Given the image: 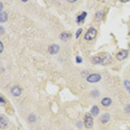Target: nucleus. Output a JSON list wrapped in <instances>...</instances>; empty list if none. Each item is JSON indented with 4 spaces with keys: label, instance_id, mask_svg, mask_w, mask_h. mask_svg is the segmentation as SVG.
Masks as SVG:
<instances>
[{
    "label": "nucleus",
    "instance_id": "nucleus-6",
    "mask_svg": "<svg viewBox=\"0 0 130 130\" xmlns=\"http://www.w3.org/2000/svg\"><path fill=\"white\" fill-rule=\"evenodd\" d=\"M59 46L57 44H52L48 48V51L49 53L51 54V55H55L56 53H57L59 51Z\"/></svg>",
    "mask_w": 130,
    "mask_h": 130
},
{
    "label": "nucleus",
    "instance_id": "nucleus-3",
    "mask_svg": "<svg viewBox=\"0 0 130 130\" xmlns=\"http://www.w3.org/2000/svg\"><path fill=\"white\" fill-rule=\"evenodd\" d=\"M84 124L87 129H91L93 126V118L90 113L87 112L85 115Z\"/></svg>",
    "mask_w": 130,
    "mask_h": 130
},
{
    "label": "nucleus",
    "instance_id": "nucleus-24",
    "mask_svg": "<svg viewBox=\"0 0 130 130\" xmlns=\"http://www.w3.org/2000/svg\"><path fill=\"white\" fill-rule=\"evenodd\" d=\"M3 102H5V101L3 100V98L1 97V104H3Z\"/></svg>",
    "mask_w": 130,
    "mask_h": 130
},
{
    "label": "nucleus",
    "instance_id": "nucleus-22",
    "mask_svg": "<svg viewBox=\"0 0 130 130\" xmlns=\"http://www.w3.org/2000/svg\"><path fill=\"white\" fill-rule=\"evenodd\" d=\"M120 1H121L122 3H127L130 1V0H119Z\"/></svg>",
    "mask_w": 130,
    "mask_h": 130
},
{
    "label": "nucleus",
    "instance_id": "nucleus-25",
    "mask_svg": "<svg viewBox=\"0 0 130 130\" xmlns=\"http://www.w3.org/2000/svg\"><path fill=\"white\" fill-rule=\"evenodd\" d=\"M21 1H22V2L25 3V2H27V1H28V0H21Z\"/></svg>",
    "mask_w": 130,
    "mask_h": 130
},
{
    "label": "nucleus",
    "instance_id": "nucleus-26",
    "mask_svg": "<svg viewBox=\"0 0 130 130\" xmlns=\"http://www.w3.org/2000/svg\"><path fill=\"white\" fill-rule=\"evenodd\" d=\"M98 1H99V0H98Z\"/></svg>",
    "mask_w": 130,
    "mask_h": 130
},
{
    "label": "nucleus",
    "instance_id": "nucleus-23",
    "mask_svg": "<svg viewBox=\"0 0 130 130\" xmlns=\"http://www.w3.org/2000/svg\"><path fill=\"white\" fill-rule=\"evenodd\" d=\"M0 11H1V12H2V9H3V3H0Z\"/></svg>",
    "mask_w": 130,
    "mask_h": 130
},
{
    "label": "nucleus",
    "instance_id": "nucleus-20",
    "mask_svg": "<svg viewBox=\"0 0 130 130\" xmlns=\"http://www.w3.org/2000/svg\"><path fill=\"white\" fill-rule=\"evenodd\" d=\"M0 46H1V49H0V53H2L3 50V45L2 42H0Z\"/></svg>",
    "mask_w": 130,
    "mask_h": 130
},
{
    "label": "nucleus",
    "instance_id": "nucleus-15",
    "mask_svg": "<svg viewBox=\"0 0 130 130\" xmlns=\"http://www.w3.org/2000/svg\"><path fill=\"white\" fill-rule=\"evenodd\" d=\"M103 16H104V14L102 13L101 12H97L96 16H95V21L96 22H99L102 20Z\"/></svg>",
    "mask_w": 130,
    "mask_h": 130
},
{
    "label": "nucleus",
    "instance_id": "nucleus-19",
    "mask_svg": "<svg viewBox=\"0 0 130 130\" xmlns=\"http://www.w3.org/2000/svg\"><path fill=\"white\" fill-rule=\"evenodd\" d=\"M76 62H77V63H81L82 62V58L81 57H76Z\"/></svg>",
    "mask_w": 130,
    "mask_h": 130
},
{
    "label": "nucleus",
    "instance_id": "nucleus-4",
    "mask_svg": "<svg viewBox=\"0 0 130 130\" xmlns=\"http://www.w3.org/2000/svg\"><path fill=\"white\" fill-rule=\"evenodd\" d=\"M101 79V75L98 74H90L87 77V81L91 83H95L99 82Z\"/></svg>",
    "mask_w": 130,
    "mask_h": 130
},
{
    "label": "nucleus",
    "instance_id": "nucleus-16",
    "mask_svg": "<svg viewBox=\"0 0 130 130\" xmlns=\"http://www.w3.org/2000/svg\"><path fill=\"white\" fill-rule=\"evenodd\" d=\"M124 83V86L128 90V93L130 94V81H129L128 80H125Z\"/></svg>",
    "mask_w": 130,
    "mask_h": 130
},
{
    "label": "nucleus",
    "instance_id": "nucleus-14",
    "mask_svg": "<svg viewBox=\"0 0 130 130\" xmlns=\"http://www.w3.org/2000/svg\"><path fill=\"white\" fill-rule=\"evenodd\" d=\"M8 18V15L5 12H1L0 13V22H6Z\"/></svg>",
    "mask_w": 130,
    "mask_h": 130
},
{
    "label": "nucleus",
    "instance_id": "nucleus-17",
    "mask_svg": "<svg viewBox=\"0 0 130 130\" xmlns=\"http://www.w3.org/2000/svg\"><path fill=\"white\" fill-rule=\"evenodd\" d=\"M35 119H36V117L35 115H31L29 116V122H34L35 121Z\"/></svg>",
    "mask_w": 130,
    "mask_h": 130
},
{
    "label": "nucleus",
    "instance_id": "nucleus-18",
    "mask_svg": "<svg viewBox=\"0 0 130 130\" xmlns=\"http://www.w3.org/2000/svg\"><path fill=\"white\" fill-rule=\"evenodd\" d=\"M82 33V29L81 28H80V29H78L77 31H76V34H75V38H79V37L80 36V35Z\"/></svg>",
    "mask_w": 130,
    "mask_h": 130
},
{
    "label": "nucleus",
    "instance_id": "nucleus-10",
    "mask_svg": "<svg viewBox=\"0 0 130 130\" xmlns=\"http://www.w3.org/2000/svg\"><path fill=\"white\" fill-rule=\"evenodd\" d=\"M112 103V100L109 98H105L101 101V105L104 107H108Z\"/></svg>",
    "mask_w": 130,
    "mask_h": 130
},
{
    "label": "nucleus",
    "instance_id": "nucleus-21",
    "mask_svg": "<svg viewBox=\"0 0 130 130\" xmlns=\"http://www.w3.org/2000/svg\"><path fill=\"white\" fill-rule=\"evenodd\" d=\"M69 3H75L77 0H66Z\"/></svg>",
    "mask_w": 130,
    "mask_h": 130
},
{
    "label": "nucleus",
    "instance_id": "nucleus-9",
    "mask_svg": "<svg viewBox=\"0 0 130 130\" xmlns=\"http://www.w3.org/2000/svg\"><path fill=\"white\" fill-rule=\"evenodd\" d=\"M71 38V35L68 32H63L60 35V38L61 40L63 41H67Z\"/></svg>",
    "mask_w": 130,
    "mask_h": 130
},
{
    "label": "nucleus",
    "instance_id": "nucleus-12",
    "mask_svg": "<svg viewBox=\"0 0 130 130\" xmlns=\"http://www.w3.org/2000/svg\"><path fill=\"white\" fill-rule=\"evenodd\" d=\"M99 109L98 108V107L96 105L93 106L92 109H91V110H90V112H91V115L93 117H96V116H97L98 115V113H99Z\"/></svg>",
    "mask_w": 130,
    "mask_h": 130
},
{
    "label": "nucleus",
    "instance_id": "nucleus-7",
    "mask_svg": "<svg viewBox=\"0 0 130 130\" xmlns=\"http://www.w3.org/2000/svg\"><path fill=\"white\" fill-rule=\"evenodd\" d=\"M11 93L14 96H19L22 94V89L19 86H14L11 89Z\"/></svg>",
    "mask_w": 130,
    "mask_h": 130
},
{
    "label": "nucleus",
    "instance_id": "nucleus-11",
    "mask_svg": "<svg viewBox=\"0 0 130 130\" xmlns=\"http://www.w3.org/2000/svg\"><path fill=\"white\" fill-rule=\"evenodd\" d=\"M110 119V115L108 113H105L104 115L101 116V122L102 124H106L108 122L109 120Z\"/></svg>",
    "mask_w": 130,
    "mask_h": 130
},
{
    "label": "nucleus",
    "instance_id": "nucleus-2",
    "mask_svg": "<svg viewBox=\"0 0 130 130\" xmlns=\"http://www.w3.org/2000/svg\"><path fill=\"white\" fill-rule=\"evenodd\" d=\"M97 35V31L93 28V27H90V29H88V31H87V33L85 35L84 38L86 40H93L95 37H96Z\"/></svg>",
    "mask_w": 130,
    "mask_h": 130
},
{
    "label": "nucleus",
    "instance_id": "nucleus-8",
    "mask_svg": "<svg viewBox=\"0 0 130 130\" xmlns=\"http://www.w3.org/2000/svg\"><path fill=\"white\" fill-rule=\"evenodd\" d=\"M8 125V120L3 116V115H0V126L2 129H4Z\"/></svg>",
    "mask_w": 130,
    "mask_h": 130
},
{
    "label": "nucleus",
    "instance_id": "nucleus-1",
    "mask_svg": "<svg viewBox=\"0 0 130 130\" xmlns=\"http://www.w3.org/2000/svg\"><path fill=\"white\" fill-rule=\"evenodd\" d=\"M92 61L94 64H100L102 65H107L112 61V57L109 53H103L102 55L96 56L93 58Z\"/></svg>",
    "mask_w": 130,
    "mask_h": 130
},
{
    "label": "nucleus",
    "instance_id": "nucleus-5",
    "mask_svg": "<svg viewBox=\"0 0 130 130\" xmlns=\"http://www.w3.org/2000/svg\"><path fill=\"white\" fill-rule=\"evenodd\" d=\"M128 51L126 50H122L117 54V59L119 61H123L126 58L128 57Z\"/></svg>",
    "mask_w": 130,
    "mask_h": 130
},
{
    "label": "nucleus",
    "instance_id": "nucleus-13",
    "mask_svg": "<svg viewBox=\"0 0 130 130\" xmlns=\"http://www.w3.org/2000/svg\"><path fill=\"white\" fill-rule=\"evenodd\" d=\"M87 16V12H82V14L81 15L78 16L77 17V22L78 24H80V23H81L84 20H85V18H86Z\"/></svg>",
    "mask_w": 130,
    "mask_h": 130
}]
</instances>
